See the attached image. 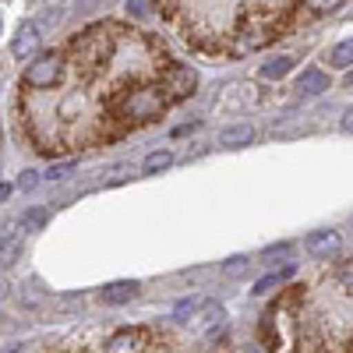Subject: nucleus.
I'll return each mask as SVG.
<instances>
[{"label": "nucleus", "mask_w": 353, "mask_h": 353, "mask_svg": "<svg viewBox=\"0 0 353 353\" xmlns=\"http://www.w3.org/2000/svg\"><path fill=\"white\" fill-rule=\"evenodd\" d=\"M346 85H353V71H350V74H346Z\"/></svg>", "instance_id": "nucleus-29"}, {"label": "nucleus", "mask_w": 353, "mask_h": 353, "mask_svg": "<svg viewBox=\"0 0 353 353\" xmlns=\"http://www.w3.org/2000/svg\"><path fill=\"white\" fill-rule=\"evenodd\" d=\"M0 28H4V21H0Z\"/></svg>", "instance_id": "nucleus-30"}, {"label": "nucleus", "mask_w": 353, "mask_h": 353, "mask_svg": "<svg viewBox=\"0 0 353 353\" xmlns=\"http://www.w3.org/2000/svg\"><path fill=\"white\" fill-rule=\"evenodd\" d=\"M251 353H258V350H251Z\"/></svg>", "instance_id": "nucleus-31"}, {"label": "nucleus", "mask_w": 353, "mask_h": 353, "mask_svg": "<svg viewBox=\"0 0 353 353\" xmlns=\"http://www.w3.org/2000/svg\"><path fill=\"white\" fill-rule=\"evenodd\" d=\"M36 184H39V173H36V170H25V173L18 176V191H32Z\"/></svg>", "instance_id": "nucleus-22"}, {"label": "nucleus", "mask_w": 353, "mask_h": 353, "mask_svg": "<svg viewBox=\"0 0 353 353\" xmlns=\"http://www.w3.org/2000/svg\"><path fill=\"white\" fill-rule=\"evenodd\" d=\"M163 85H166V92H170V96L184 99V96L194 92L198 74H194V68H188V64H173V68L163 71Z\"/></svg>", "instance_id": "nucleus-3"}, {"label": "nucleus", "mask_w": 353, "mask_h": 353, "mask_svg": "<svg viewBox=\"0 0 353 353\" xmlns=\"http://www.w3.org/2000/svg\"><path fill=\"white\" fill-rule=\"evenodd\" d=\"M339 131L353 134V106H346V110H343V117H339Z\"/></svg>", "instance_id": "nucleus-25"}, {"label": "nucleus", "mask_w": 353, "mask_h": 353, "mask_svg": "<svg viewBox=\"0 0 353 353\" xmlns=\"http://www.w3.org/2000/svg\"><path fill=\"white\" fill-rule=\"evenodd\" d=\"M166 110V99L156 92V88H138V92H131L121 106V113L128 117V121H152V117H159Z\"/></svg>", "instance_id": "nucleus-1"}, {"label": "nucleus", "mask_w": 353, "mask_h": 353, "mask_svg": "<svg viewBox=\"0 0 353 353\" xmlns=\"http://www.w3.org/2000/svg\"><path fill=\"white\" fill-rule=\"evenodd\" d=\"M223 318H226V311H223L219 304H205L194 321H198V325H212V321H223Z\"/></svg>", "instance_id": "nucleus-20"}, {"label": "nucleus", "mask_w": 353, "mask_h": 353, "mask_svg": "<svg viewBox=\"0 0 353 353\" xmlns=\"http://www.w3.org/2000/svg\"><path fill=\"white\" fill-rule=\"evenodd\" d=\"M290 276H293V265H283L279 272H269V276H261V279L254 283V290H251V293H258V297H261V293H272V290H276V286H283V283H286Z\"/></svg>", "instance_id": "nucleus-12"}, {"label": "nucleus", "mask_w": 353, "mask_h": 353, "mask_svg": "<svg viewBox=\"0 0 353 353\" xmlns=\"http://www.w3.org/2000/svg\"><path fill=\"white\" fill-rule=\"evenodd\" d=\"M339 244H343V233H336V230H318V233H311V237L304 241V251H307L311 258H332V254L339 251Z\"/></svg>", "instance_id": "nucleus-6"}, {"label": "nucleus", "mask_w": 353, "mask_h": 353, "mask_svg": "<svg viewBox=\"0 0 353 353\" xmlns=\"http://www.w3.org/2000/svg\"><path fill=\"white\" fill-rule=\"evenodd\" d=\"M8 290H11V286H8V279H4V276H0V301H4V297H8Z\"/></svg>", "instance_id": "nucleus-27"}, {"label": "nucleus", "mask_w": 353, "mask_h": 353, "mask_svg": "<svg viewBox=\"0 0 353 353\" xmlns=\"http://www.w3.org/2000/svg\"><path fill=\"white\" fill-rule=\"evenodd\" d=\"M8 194H11V188H8V184H0V201H8Z\"/></svg>", "instance_id": "nucleus-28"}, {"label": "nucleus", "mask_w": 353, "mask_h": 353, "mask_svg": "<svg viewBox=\"0 0 353 353\" xmlns=\"http://www.w3.org/2000/svg\"><path fill=\"white\" fill-rule=\"evenodd\" d=\"M74 170H78V163H57V166L46 170V181H68Z\"/></svg>", "instance_id": "nucleus-21"}, {"label": "nucleus", "mask_w": 353, "mask_h": 353, "mask_svg": "<svg viewBox=\"0 0 353 353\" xmlns=\"http://www.w3.org/2000/svg\"><path fill=\"white\" fill-rule=\"evenodd\" d=\"M251 138H254V128H251L248 121H237V124H226L216 141L223 145V149H248Z\"/></svg>", "instance_id": "nucleus-7"}, {"label": "nucleus", "mask_w": 353, "mask_h": 353, "mask_svg": "<svg viewBox=\"0 0 353 353\" xmlns=\"http://www.w3.org/2000/svg\"><path fill=\"white\" fill-rule=\"evenodd\" d=\"M201 307H205V297H184L181 304L173 307V318L176 321H191V318L201 314Z\"/></svg>", "instance_id": "nucleus-16"}, {"label": "nucleus", "mask_w": 353, "mask_h": 353, "mask_svg": "<svg viewBox=\"0 0 353 353\" xmlns=\"http://www.w3.org/2000/svg\"><path fill=\"white\" fill-rule=\"evenodd\" d=\"M248 269H251V258H244V254H233V258L223 261V276L226 279H241Z\"/></svg>", "instance_id": "nucleus-17"}, {"label": "nucleus", "mask_w": 353, "mask_h": 353, "mask_svg": "<svg viewBox=\"0 0 353 353\" xmlns=\"http://www.w3.org/2000/svg\"><path fill=\"white\" fill-rule=\"evenodd\" d=\"M329 64H332V68H350V71H353V36L332 46V53H329Z\"/></svg>", "instance_id": "nucleus-15"}, {"label": "nucleus", "mask_w": 353, "mask_h": 353, "mask_svg": "<svg viewBox=\"0 0 353 353\" xmlns=\"http://www.w3.org/2000/svg\"><path fill=\"white\" fill-rule=\"evenodd\" d=\"M286 251H290V244H272V248H265L261 254L265 258H276V254H286Z\"/></svg>", "instance_id": "nucleus-26"}, {"label": "nucleus", "mask_w": 353, "mask_h": 353, "mask_svg": "<svg viewBox=\"0 0 353 353\" xmlns=\"http://www.w3.org/2000/svg\"><path fill=\"white\" fill-rule=\"evenodd\" d=\"M170 163H173V152H170V149H156V152H149V156H145V163H141V173H145V176H156V173H163Z\"/></svg>", "instance_id": "nucleus-14"}, {"label": "nucleus", "mask_w": 353, "mask_h": 353, "mask_svg": "<svg viewBox=\"0 0 353 353\" xmlns=\"http://www.w3.org/2000/svg\"><path fill=\"white\" fill-rule=\"evenodd\" d=\"M99 297H103V304H128V301L138 297V283L134 279H117V283L103 286Z\"/></svg>", "instance_id": "nucleus-9"}, {"label": "nucleus", "mask_w": 353, "mask_h": 353, "mask_svg": "<svg viewBox=\"0 0 353 353\" xmlns=\"http://www.w3.org/2000/svg\"><path fill=\"white\" fill-rule=\"evenodd\" d=\"M46 226V209H28L21 216V233H39Z\"/></svg>", "instance_id": "nucleus-18"}, {"label": "nucleus", "mask_w": 353, "mask_h": 353, "mask_svg": "<svg viewBox=\"0 0 353 353\" xmlns=\"http://www.w3.org/2000/svg\"><path fill=\"white\" fill-rule=\"evenodd\" d=\"M64 74V64H61V57L50 53V57H36V64H28L25 71V85H32V88H50L57 85Z\"/></svg>", "instance_id": "nucleus-2"}, {"label": "nucleus", "mask_w": 353, "mask_h": 353, "mask_svg": "<svg viewBox=\"0 0 353 353\" xmlns=\"http://www.w3.org/2000/svg\"><path fill=\"white\" fill-rule=\"evenodd\" d=\"M128 11H131V14H138V18H145V14H152V4H149V0H131Z\"/></svg>", "instance_id": "nucleus-24"}, {"label": "nucleus", "mask_w": 353, "mask_h": 353, "mask_svg": "<svg viewBox=\"0 0 353 353\" xmlns=\"http://www.w3.org/2000/svg\"><path fill=\"white\" fill-rule=\"evenodd\" d=\"M258 88L254 85H244V81H233L226 92H219V99H216V106H223V110H244V106H254L258 103Z\"/></svg>", "instance_id": "nucleus-5"}, {"label": "nucleus", "mask_w": 353, "mask_h": 353, "mask_svg": "<svg viewBox=\"0 0 353 353\" xmlns=\"http://www.w3.org/2000/svg\"><path fill=\"white\" fill-rule=\"evenodd\" d=\"M131 176H134V166L117 163V166H110V170L103 173V181H106V184H121V181H131Z\"/></svg>", "instance_id": "nucleus-19"}, {"label": "nucleus", "mask_w": 353, "mask_h": 353, "mask_svg": "<svg viewBox=\"0 0 353 353\" xmlns=\"http://www.w3.org/2000/svg\"><path fill=\"white\" fill-rule=\"evenodd\" d=\"M329 88V74L321 71V68H307L301 78H297V92L301 96H321Z\"/></svg>", "instance_id": "nucleus-10"}, {"label": "nucleus", "mask_w": 353, "mask_h": 353, "mask_svg": "<svg viewBox=\"0 0 353 353\" xmlns=\"http://www.w3.org/2000/svg\"><path fill=\"white\" fill-rule=\"evenodd\" d=\"M39 25L36 21H21L18 25V32L11 39V53L18 57V61H36V53H39Z\"/></svg>", "instance_id": "nucleus-4"}, {"label": "nucleus", "mask_w": 353, "mask_h": 353, "mask_svg": "<svg viewBox=\"0 0 353 353\" xmlns=\"http://www.w3.org/2000/svg\"><path fill=\"white\" fill-rule=\"evenodd\" d=\"M293 71V57L279 53V57H269V61L261 64V78H286Z\"/></svg>", "instance_id": "nucleus-13"}, {"label": "nucleus", "mask_w": 353, "mask_h": 353, "mask_svg": "<svg viewBox=\"0 0 353 353\" xmlns=\"http://www.w3.org/2000/svg\"><path fill=\"white\" fill-rule=\"evenodd\" d=\"M339 283H343L346 290H353V258L339 265Z\"/></svg>", "instance_id": "nucleus-23"}, {"label": "nucleus", "mask_w": 353, "mask_h": 353, "mask_svg": "<svg viewBox=\"0 0 353 353\" xmlns=\"http://www.w3.org/2000/svg\"><path fill=\"white\" fill-rule=\"evenodd\" d=\"M141 350H145V336L138 329H121L106 343V353H141Z\"/></svg>", "instance_id": "nucleus-8"}, {"label": "nucleus", "mask_w": 353, "mask_h": 353, "mask_svg": "<svg viewBox=\"0 0 353 353\" xmlns=\"http://www.w3.org/2000/svg\"><path fill=\"white\" fill-rule=\"evenodd\" d=\"M21 237H14V233H8V237H0V269H11V265L21 258Z\"/></svg>", "instance_id": "nucleus-11"}]
</instances>
